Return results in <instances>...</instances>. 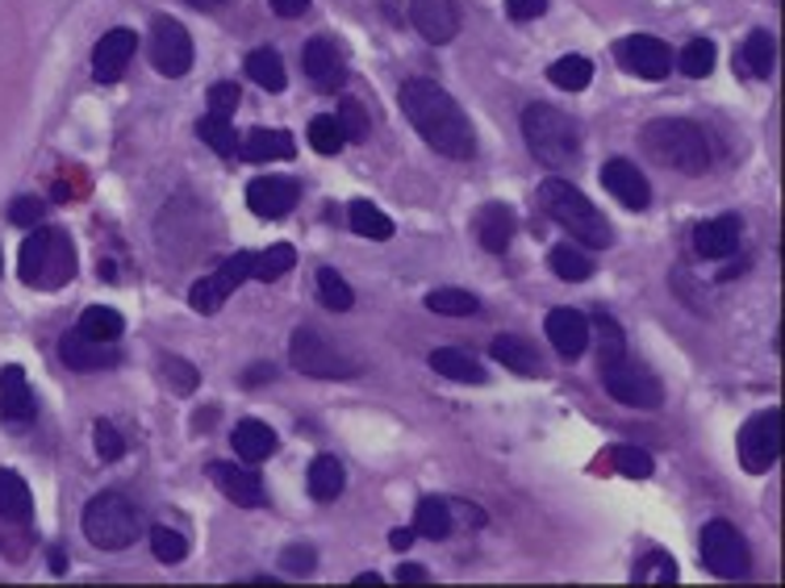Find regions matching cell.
I'll list each match as a JSON object with an SVG mask.
<instances>
[{"mask_svg": "<svg viewBox=\"0 0 785 588\" xmlns=\"http://www.w3.org/2000/svg\"><path fill=\"white\" fill-rule=\"evenodd\" d=\"M34 526V496L17 471L0 468V530H13L17 539H29Z\"/></svg>", "mask_w": 785, "mask_h": 588, "instance_id": "cell-20", "label": "cell"}, {"mask_svg": "<svg viewBox=\"0 0 785 588\" xmlns=\"http://www.w3.org/2000/svg\"><path fill=\"white\" fill-rule=\"evenodd\" d=\"M602 384H606V393L622 405H631V409H661V400H665V384L652 376V372H643L635 363H615V368H602Z\"/></svg>", "mask_w": 785, "mask_h": 588, "instance_id": "cell-10", "label": "cell"}, {"mask_svg": "<svg viewBox=\"0 0 785 588\" xmlns=\"http://www.w3.org/2000/svg\"><path fill=\"white\" fill-rule=\"evenodd\" d=\"M347 484V471L334 455H318L310 464V476H306V489H310L313 501H334Z\"/></svg>", "mask_w": 785, "mask_h": 588, "instance_id": "cell-31", "label": "cell"}, {"mask_svg": "<svg viewBox=\"0 0 785 588\" xmlns=\"http://www.w3.org/2000/svg\"><path fill=\"white\" fill-rule=\"evenodd\" d=\"M594 326H597V368H615V363H622V359H627V334H622L619 322H615L610 313L597 309Z\"/></svg>", "mask_w": 785, "mask_h": 588, "instance_id": "cell-36", "label": "cell"}, {"mask_svg": "<svg viewBox=\"0 0 785 588\" xmlns=\"http://www.w3.org/2000/svg\"><path fill=\"white\" fill-rule=\"evenodd\" d=\"M235 155L242 164H272V159H293L297 142L288 130H251V134H242Z\"/></svg>", "mask_w": 785, "mask_h": 588, "instance_id": "cell-26", "label": "cell"}, {"mask_svg": "<svg viewBox=\"0 0 785 588\" xmlns=\"http://www.w3.org/2000/svg\"><path fill=\"white\" fill-rule=\"evenodd\" d=\"M777 459H782V409L769 405L739 430V464L752 476H764Z\"/></svg>", "mask_w": 785, "mask_h": 588, "instance_id": "cell-9", "label": "cell"}, {"mask_svg": "<svg viewBox=\"0 0 785 588\" xmlns=\"http://www.w3.org/2000/svg\"><path fill=\"white\" fill-rule=\"evenodd\" d=\"M338 125H343L347 142H368V113H364L359 100H343L338 105Z\"/></svg>", "mask_w": 785, "mask_h": 588, "instance_id": "cell-50", "label": "cell"}, {"mask_svg": "<svg viewBox=\"0 0 785 588\" xmlns=\"http://www.w3.org/2000/svg\"><path fill=\"white\" fill-rule=\"evenodd\" d=\"M506 13L510 22H535L548 13V0H506Z\"/></svg>", "mask_w": 785, "mask_h": 588, "instance_id": "cell-54", "label": "cell"}, {"mask_svg": "<svg viewBox=\"0 0 785 588\" xmlns=\"http://www.w3.org/2000/svg\"><path fill=\"white\" fill-rule=\"evenodd\" d=\"M548 80L556 84V88H564V93H581V88H590L594 68H590L585 55H564V59H556V63L548 68Z\"/></svg>", "mask_w": 785, "mask_h": 588, "instance_id": "cell-39", "label": "cell"}, {"mask_svg": "<svg viewBox=\"0 0 785 588\" xmlns=\"http://www.w3.org/2000/svg\"><path fill=\"white\" fill-rule=\"evenodd\" d=\"M643 151L656 164L673 167L681 176H702L711 167V142L706 130L686 118H656L643 125Z\"/></svg>", "mask_w": 785, "mask_h": 588, "instance_id": "cell-3", "label": "cell"}, {"mask_svg": "<svg viewBox=\"0 0 785 588\" xmlns=\"http://www.w3.org/2000/svg\"><path fill=\"white\" fill-rule=\"evenodd\" d=\"M318 297H322V305L334 309V313H347V309L356 305L352 284L343 280L334 267H318Z\"/></svg>", "mask_w": 785, "mask_h": 588, "instance_id": "cell-42", "label": "cell"}, {"mask_svg": "<svg viewBox=\"0 0 785 588\" xmlns=\"http://www.w3.org/2000/svg\"><path fill=\"white\" fill-rule=\"evenodd\" d=\"M247 75L260 84L263 93H285V84H288L285 63H281V55L272 47H260L247 55Z\"/></svg>", "mask_w": 785, "mask_h": 588, "instance_id": "cell-33", "label": "cell"}, {"mask_svg": "<svg viewBox=\"0 0 785 588\" xmlns=\"http://www.w3.org/2000/svg\"><path fill=\"white\" fill-rule=\"evenodd\" d=\"M43 217H47V205H43V201H34V196H17V201L9 205V221H13V226H22V230H34Z\"/></svg>", "mask_w": 785, "mask_h": 588, "instance_id": "cell-51", "label": "cell"}, {"mask_svg": "<svg viewBox=\"0 0 785 588\" xmlns=\"http://www.w3.org/2000/svg\"><path fill=\"white\" fill-rule=\"evenodd\" d=\"M631 580H640V585H673L677 580V564L665 551H647L635 564V572H631Z\"/></svg>", "mask_w": 785, "mask_h": 588, "instance_id": "cell-46", "label": "cell"}, {"mask_svg": "<svg viewBox=\"0 0 785 588\" xmlns=\"http://www.w3.org/2000/svg\"><path fill=\"white\" fill-rule=\"evenodd\" d=\"M75 329H80L84 338H96V343H118L121 334H126V317L109 305H93L80 313V326Z\"/></svg>", "mask_w": 785, "mask_h": 588, "instance_id": "cell-34", "label": "cell"}, {"mask_svg": "<svg viewBox=\"0 0 785 588\" xmlns=\"http://www.w3.org/2000/svg\"><path fill=\"white\" fill-rule=\"evenodd\" d=\"M698 555L702 564L711 567L718 580H744L752 572V551L732 521L714 518L702 526V539H698Z\"/></svg>", "mask_w": 785, "mask_h": 588, "instance_id": "cell-7", "label": "cell"}, {"mask_svg": "<svg viewBox=\"0 0 785 588\" xmlns=\"http://www.w3.org/2000/svg\"><path fill=\"white\" fill-rule=\"evenodd\" d=\"M539 205H544V213H548L551 221H556L560 230H569L581 247H610V242H615L610 221L602 217V209H597L576 184L560 180V176H551V180L539 184Z\"/></svg>", "mask_w": 785, "mask_h": 588, "instance_id": "cell-2", "label": "cell"}, {"mask_svg": "<svg viewBox=\"0 0 785 588\" xmlns=\"http://www.w3.org/2000/svg\"><path fill=\"white\" fill-rule=\"evenodd\" d=\"M615 59L640 80H665L673 71V50L652 34H631V38L615 43Z\"/></svg>", "mask_w": 785, "mask_h": 588, "instance_id": "cell-13", "label": "cell"}, {"mask_svg": "<svg viewBox=\"0 0 785 588\" xmlns=\"http://www.w3.org/2000/svg\"><path fill=\"white\" fill-rule=\"evenodd\" d=\"M197 139L205 142L214 155H222V159H230V155L238 151L235 130H230V118H222V113H205V118L197 121Z\"/></svg>", "mask_w": 785, "mask_h": 588, "instance_id": "cell-40", "label": "cell"}, {"mask_svg": "<svg viewBox=\"0 0 785 588\" xmlns=\"http://www.w3.org/2000/svg\"><path fill=\"white\" fill-rule=\"evenodd\" d=\"M281 567H285L288 576H310L313 567H318V551H313L310 542H293L281 551Z\"/></svg>", "mask_w": 785, "mask_h": 588, "instance_id": "cell-49", "label": "cell"}, {"mask_svg": "<svg viewBox=\"0 0 785 588\" xmlns=\"http://www.w3.org/2000/svg\"><path fill=\"white\" fill-rule=\"evenodd\" d=\"M134 50H139V34L134 29H126V25H114L109 34H100V43L93 50V80L96 84H118L126 68H130V59H134Z\"/></svg>", "mask_w": 785, "mask_h": 588, "instance_id": "cell-14", "label": "cell"}, {"mask_svg": "<svg viewBox=\"0 0 785 588\" xmlns=\"http://www.w3.org/2000/svg\"><path fill=\"white\" fill-rule=\"evenodd\" d=\"M397 580H402V585H427L430 576H427V567L423 564H402L397 567Z\"/></svg>", "mask_w": 785, "mask_h": 588, "instance_id": "cell-56", "label": "cell"}, {"mask_svg": "<svg viewBox=\"0 0 785 588\" xmlns=\"http://www.w3.org/2000/svg\"><path fill=\"white\" fill-rule=\"evenodd\" d=\"M739 59H744L748 75H757V80H769V75H773V63H777V43H773V34H769V29H752V34L744 38V50H739Z\"/></svg>", "mask_w": 785, "mask_h": 588, "instance_id": "cell-32", "label": "cell"}, {"mask_svg": "<svg viewBox=\"0 0 785 588\" xmlns=\"http://www.w3.org/2000/svg\"><path fill=\"white\" fill-rule=\"evenodd\" d=\"M297 201H301V184L293 176H260L247 184V205L263 221H276V217L293 213Z\"/></svg>", "mask_w": 785, "mask_h": 588, "instance_id": "cell-15", "label": "cell"}, {"mask_svg": "<svg viewBox=\"0 0 785 588\" xmlns=\"http://www.w3.org/2000/svg\"><path fill=\"white\" fill-rule=\"evenodd\" d=\"M397 100H402V113L409 118V125L439 155H448V159H473L476 155V134L464 118V109L435 80H405Z\"/></svg>", "mask_w": 785, "mask_h": 588, "instance_id": "cell-1", "label": "cell"}, {"mask_svg": "<svg viewBox=\"0 0 785 588\" xmlns=\"http://www.w3.org/2000/svg\"><path fill=\"white\" fill-rule=\"evenodd\" d=\"M414 539H418L414 526H397V530L389 535V547H393V551H405V547H414Z\"/></svg>", "mask_w": 785, "mask_h": 588, "instance_id": "cell-57", "label": "cell"}, {"mask_svg": "<svg viewBox=\"0 0 785 588\" xmlns=\"http://www.w3.org/2000/svg\"><path fill=\"white\" fill-rule=\"evenodd\" d=\"M714 59H718V50H714L711 38H693L690 47L681 50V59H677V68L686 71L690 80H706L714 71Z\"/></svg>", "mask_w": 785, "mask_h": 588, "instance_id": "cell-45", "label": "cell"}, {"mask_svg": "<svg viewBox=\"0 0 785 588\" xmlns=\"http://www.w3.org/2000/svg\"><path fill=\"white\" fill-rule=\"evenodd\" d=\"M347 221H352V230H356L359 238H372V242H389V238H393V217L377 209L372 201H352Z\"/></svg>", "mask_w": 785, "mask_h": 588, "instance_id": "cell-35", "label": "cell"}, {"mask_svg": "<svg viewBox=\"0 0 785 588\" xmlns=\"http://www.w3.org/2000/svg\"><path fill=\"white\" fill-rule=\"evenodd\" d=\"M151 63L167 80H180L192 68V38L176 17H155L151 25Z\"/></svg>", "mask_w": 785, "mask_h": 588, "instance_id": "cell-11", "label": "cell"}, {"mask_svg": "<svg viewBox=\"0 0 785 588\" xmlns=\"http://www.w3.org/2000/svg\"><path fill=\"white\" fill-rule=\"evenodd\" d=\"M230 443H235V455L242 459V464H263L267 455H276V447H281L276 430H272L267 422H255V418L238 422L235 434H230Z\"/></svg>", "mask_w": 785, "mask_h": 588, "instance_id": "cell-28", "label": "cell"}, {"mask_svg": "<svg viewBox=\"0 0 785 588\" xmlns=\"http://www.w3.org/2000/svg\"><path fill=\"white\" fill-rule=\"evenodd\" d=\"M238 100H242V93H238L235 80H217L214 88H210V113H222V118H230L238 109Z\"/></svg>", "mask_w": 785, "mask_h": 588, "instance_id": "cell-52", "label": "cell"}, {"mask_svg": "<svg viewBox=\"0 0 785 588\" xmlns=\"http://www.w3.org/2000/svg\"><path fill=\"white\" fill-rule=\"evenodd\" d=\"M343 142H347V134H343L338 118L322 113V118L310 121V146L318 151V155H338V151H343Z\"/></svg>", "mask_w": 785, "mask_h": 588, "instance_id": "cell-47", "label": "cell"}, {"mask_svg": "<svg viewBox=\"0 0 785 588\" xmlns=\"http://www.w3.org/2000/svg\"><path fill=\"white\" fill-rule=\"evenodd\" d=\"M548 267L556 272V280H569V284H585L594 276V260L585 255V251H576L569 242H560V247H551L548 255Z\"/></svg>", "mask_w": 785, "mask_h": 588, "instance_id": "cell-38", "label": "cell"}, {"mask_svg": "<svg viewBox=\"0 0 785 588\" xmlns=\"http://www.w3.org/2000/svg\"><path fill=\"white\" fill-rule=\"evenodd\" d=\"M192 9H205V13H214V9H222L226 0H189Z\"/></svg>", "mask_w": 785, "mask_h": 588, "instance_id": "cell-60", "label": "cell"}, {"mask_svg": "<svg viewBox=\"0 0 785 588\" xmlns=\"http://www.w3.org/2000/svg\"><path fill=\"white\" fill-rule=\"evenodd\" d=\"M606 468H615L627 480H647L656 471V459L640 447H610L606 451Z\"/></svg>", "mask_w": 785, "mask_h": 588, "instance_id": "cell-41", "label": "cell"}, {"mask_svg": "<svg viewBox=\"0 0 785 588\" xmlns=\"http://www.w3.org/2000/svg\"><path fill=\"white\" fill-rule=\"evenodd\" d=\"M93 447L105 464H118L121 455H126V439L114 430V422H96L93 425Z\"/></svg>", "mask_w": 785, "mask_h": 588, "instance_id": "cell-48", "label": "cell"}, {"mask_svg": "<svg viewBox=\"0 0 785 588\" xmlns=\"http://www.w3.org/2000/svg\"><path fill=\"white\" fill-rule=\"evenodd\" d=\"M50 572H55V576H63V572H68V555H63L59 547L50 551Z\"/></svg>", "mask_w": 785, "mask_h": 588, "instance_id": "cell-59", "label": "cell"}, {"mask_svg": "<svg viewBox=\"0 0 785 588\" xmlns=\"http://www.w3.org/2000/svg\"><path fill=\"white\" fill-rule=\"evenodd\" d=\"M514 209L510 205H501V201H493V205H485V209H476V242L489 251V255H506L510 251V242H514Z\"/></svg>", "mask_w": 785, "mask_h": 588, "instance_id": "cell-24", "label": "cell"}, {"mask_svg": "<svg viewBox=\"0 0 785 588\" xmlns=\"http://www.w3.org/2000/svg\"><path fill=\"white\" fill-rule=\"evenodd\" d=\"M164 376H171V384L180 388V393H192L197 388V368H192L189 359H180V355H167L164 359Z\"/></svg>", "mask_w": 785, "mask_h": 588, "instance_id": "cell-53", "label": "cell"}, {"mask_svg": "<svg viewBox=\"0 0 785 588\" xmlns=\"http://www.w3.org/2000/svg\"><path fill=\"white\" fill-rule=\"evenodd\" d=\"M34 418H38V400L29 393L25 368H17V363L0 368V422L29 425Z\"/></svg>", "mask_w": 785, "mask_h": 588, "instance_id": "cell-21", "label": "cell"}, {"mask_svg": "<svg viewBox=\"0 0 785 588\" xmlns=\"http://www.w3.org/2000/svg\"><path fill=\"white\" fill-rule=\"evenodd\" d=\"M489 355L498 359L501 368L519 372V376H539V372H544V355H539V347H535L531 338H523V334H501V338H493Z\"/></svg>", "mask_w": 785, "mask_h": 588, "instance_id": "cell-27", "label": "cell"}, {"mask_svg": "<svg viewBox=\"0 0 785 588\" xmlns=\"http://www.w3.org/2000/svg\"><path fill=\"white\" fill-rule=\"evenodd\" d=\"M146 539H151V551H155L159 564H180L189 555V539L180 530H171V526H151Z\"/></svg>", "mask_w": 785, "mask_h": 588, "instance_id": "cell-44", "label": "cell"}, {"mask_svg": "<svg viewBox=\"0 0 785 588\" xmlns=\"http://www.w3.org/2000/svg\"><path fill=\"white\" fill-rule=\"evenodd\" d=\"M306 9H310V0H272V13H276V17H288V22L301 17Z\"/></svg>", "mask_w": 785, "mask_h": 588, "instance_id": "cell-55", "label": "cell"}, {"mask_svg": "<svg viewBox=\"0 0 785 588\" xmlns=\"http://www.w3.org/2000/svg\"><path fill=\"white\" fill-rule=\"evenodd\" d=\"M427 309L430 313H443V317H473L480 305H476L473 292H464V288H435V292H427Z\"/></svg>", "mask_w": 785, "mask_h": 588, "instance_id": "cell-43", "label": "cell"}, {"mask_svg": "<svg viewBox=\"0 0 785 588\" xmlns=\"http://www.w3.org/2000/svg\"><path fill=\"white\" fill-rule=\"evenodd\" d=\"M0 267H4V251H0Z\"/></svg>", "mask_w": 785, "mask_h": 588, "instance_id": "cell-61", "label": "cell"}, {"mask_svg": "<svg viewBox=\"0 0 785 588\" xmlns=\"http://www.w3.org/2000/svg\"><path fill=\"white\" fill-rule=\"evenodd\" d=\"M288 359H293V368H297V372L318 376V380H347V376H356L359 372L347 355L338 351L334 343H326V338L310 326L293 329V338H288Z\"/></svg>", "mask_w": 785, "mask_h": 588, "instance_id": "cell-8", "label": "cell"}, {"mask_svg": "<svg viewBox=\"0 0 785 588\" xmlns=\"http://www.w3.org/2000/svg\"><path fill=\"white\" fill-rule=\"evenodd\" d=\"M736 247H739L736 213H723V217L702 221V226L693 230V251H698L702 260H727V255H736Z\"/></svg>", "mask_w": 785, "mask_h": 588, "instance_id": "cell-25", "label": "cell"}, {"mask_svg": "<svg viewBox=\"0 0 785 588\" xmlns=\"http://www.w3.org/2000/svg\"><path fill=\"white\" fill-rule=\"evenodd\" d=\"M84 535L100 551H126L130 542L143 535V518L139 509L126 501L121 493H96L84 505Z\"/></svg>", "mask_w": 785, "mask_h": 588, "instance_id": "cell-6", "label": "cell"}, {"mask_svg": "<svg viewBox=\"0 0 785 588\" xmlns=\"http://www.w3.org/2000/svg\"><path fill=\"white\" fill-rule=\"evenodd\" d=\"M272 376H276V372H272V363H255V368L242 376V384H251V388H255V384H263V380H272Z\"/></svg>", "mask_w": 785, "mask_h": 588, "instance_id": "cell-58", "label": "cell"}, {"mask_svg": "<svg viewBox=\"0 0 785 588\" xmlns=\"http://www.w3.org/2000/svg\"><path fill=\"white\" fill-rule=\"evenodd\" d=\"M523 139L526 151L544 167H569L581 155V130L576 121L564 118L551 105H531L523 113Z\"/></svg>", "mask_w": 785, "mask_h": 588, "instance_id": "cell-5", "label": "cell"}, {"mask_svg": "<svg viewBox=\"0 0 785 588\" xmlns=\"http://www.w3.org/2000/svg\"><path fill=\"white\" fill-rule=\"evenodd\" d=\"M301 63H306V75L318 93H338L347 84V59L334 47V38H310Z\"/></svg>", "mask_w": 785, "mask_h": 588, "instance_id": "cell-16", "label": "cell"}, {"mask_svg": "<svg viewBox=\"0 0 785 588\" xmlns=\"http://www.w3.org/2000/svg\"><path fill=\"white\" fill-rule=\"evenodd\" d=\"M430 368H435L439 376L455 380V384H485V368H480L468 351H460V347H439V351H430Z\"/></svg>", "mask_w": 785, "mask_h": 588, "instance_id": "cell-29", "label": "cell"}, {"mask_svg": "<svg viewBox=\"0 0 785 588\" xmlns=\"http://www.w3.org/2000/svg\"><path fill=\"white\" fill-rule=\"evenodd\" d=\"M602 189L635 213L652 205V184H647V176L631 159H610V164L602 167Z\"/></svg>", "mask_w": 785, "mask_h": 588, "instance_id": "cell-19", "label": "cell"}, {"mask_svg": "<svg viewBox=\"0 0 785 588\" xmlns=\"http://www.w3.org/2000/svg\"><path fill=\"white\" fill-rule=\"evenodd\" d=\"M409 22L427 43L443 47L460 34V0H409Z\"/></svg>", "mask_w": 785, "mask_h": 588, "instance_id": "cell-17", "label": "cell"}, {"mask_svg": "<svg viewBox=\"0 0 785 588\" xmlns=\"http://www.w3.org/2000/svg\"><path fill=\"white\" fill-rule=\"evenodd\" d=\"M59 359L72 372H105V368H118L121 363V347L118 343H96V338H84L80 329H72L59 343Z\"/></svg>", "mask_w": 785, "mask_h": 588, "instance_id": "cell-18", "label": "cell"}, {"mask_svg": "<svg viewBox=\"0 0 785 588\" xmlns=\"http://www.w3.org/2000/svg\"><path fill=\"white\" fill-rule=\"evenodd\" d=\"M242 280H251V251H238L230 260L217 267L214 276H201V280L189 288V305L197 313H217V309L230 301V292H235Z\"/></svg>", "mask_w": 785, "mask_h": 588, "instance_id": "cell-12", "label": "cell"}, {"mask_svg": "<svg viewBox=\"0 0 785 588\" xmlns=\"http://www.w3.org/2000/svg\"><path fill=\"white\" fill-rule=\"evenodd\" d=\"M210 480H214L217 489L230 496L235 505H242V509H255V505H263L260 471L235 468V464H222V459H214V464H210Z\"/></svg>", "mask_w": 785, "mask_h": 588, "instance_id": "cell-23", "label": "cell"}, {"mask_svg": "<svg viewBox=\"0 0 785 588\" xmlns=\"http://www.w3.org/2000/svg\"><path fill=\"white\" fill-rule=\"evenodd\" d=\"M288 267H297V251L288 247V242H276V247H267V251H251V280H281L288 276Z\"/></svg>", "mask_w": 785, "mask_h": 588, "instance_id": "cell-37", "label": "cell"}, {"mask_svg": "<svg viewBox=\"0 0 785 588\" xmlns=\"http://www.w3.org/2000/svg\"><path fill=\"white\" fill-rule=\"evenodd\" d=\"M414 535L435 542L448 539L452 535V505L443 496H423L418 509H414Z\"/></svg>", "mask_w": 785, "mask_h": 588, "instance_id": "cell-30", "label": "cell"}, {"mask_svg": "<svg viewBox=\"0 0 785 588\" xmlns=\"http://www.w3.org/2000/svg\"><path fill=\"white\" fill-rule=\"evenodd\" d=\"M544 329H548L551 347L564 355V359H576V355H585V347H590V317L576 313V309H551Z\"/></svg>", "mask_w": 785, "mask_h": 588, "instance_id": "cell-22", "label": "cell"}, {"mask_svg": "<svg viewBox=\"0 0 785 588\" xmlns=\"http://www.w3.org/2000/svg\"><path fill=\"white\" fill-rule=\"evenodd\" d=\"M17 272H22V284H29V288H43V292H55V288L72 284L75 247H72V238H68V230L38 226V230L22 242Z\"/></svg>", "mask_w": 785, "mask_h": 588, "instance_id": "cell-4", "label": "cell"}]
</instances>
